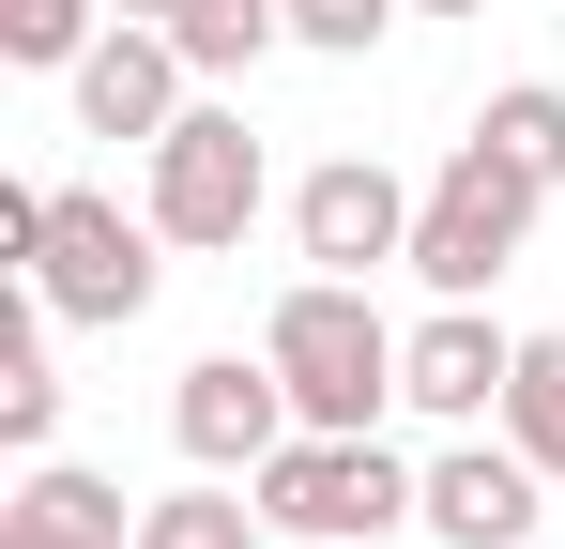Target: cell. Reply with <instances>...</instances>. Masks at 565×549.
I'll return each instance as SVG.
<instances>
[{
  "label": "cell",
  "instance_id": "14",
  "mask_svg": "<svg viewBox=\"0 0 565 549\" xmlns=\"http://www.w3.org/2000/svg\"><path fill=\"white\" fill-rule=\"evenodd\" d=\"M473 138H504V153H520V169L565 198V77H504L489 107H473Z\"/></svg>",
  "mask_w": 565,
  "mask_h": 549
},
{
  "label": "cell",
  "instance_id": "8",
  "mask_svg": "<svg viewBox=\"0 0 565 549\" xmlns=\"http://www.w3.org/2000/svg\"><path fill=\"white\" fill-rule=\"evenodd\" d=\"M413 535H444V549H535L551 535V473L504 443V428H459V443L428 458V519Z\"/></svg>",
  "mask_w": 565,
  "mask_h": 549
},
{
  "label": "cell",
  "instance_id": "10",
  "mask_svg": "<svg viewBox=\"0 0 565 549\" xmlns=\"http://www.w3.org/2000/svg\"><path fill=\"white\" fill-rule=\"evenodd\" d=\"M62 92H77V138H138V153H153V138L199 107V62L153 31V15H107V31H93V62H77Z\"/></svg>",
  "mask_w": 565,
  "mask_h": 549
},
{
  "label": "cell",
  "instance_id": "5",
  "mask_svg": "<svg viewBox=\"0 0 565 549\" xmlns=\"http://www.w3.org/2000/svg\"><path fill=\"white\" fill-rule=\"evenodd\" d=\"M260 198H276V169H260V138H245V107H230V92H199L184 122L138 153V214H153L184 260H230V245L260 229Z\"/></svg>",
  "mask_w": 565,
  "mask_h": 549
},
{
  "label": "cell",
  "instance_id": "18",
  "mask_svg": "<svg viewBox=\"0 0 565 549\" xmlns=\"http://www.w3.org/2000/svg\"><path fill=\"white\" fill-rule=\"evenodd\" d=\"M107 15H153V31H169V15H184V0H107Z\"/></svg>",
  "mask_w": 565,
  "mask_h": 549
},
{
  "label": "cell",
  "instance_id": "19",
  "mask_svg": "<svg viewBox=\"0 0 565 549\" xmlns=\"http://www.w3.org/2000/svg\"><path fill=\"white\" fill-rule=\"evenodd\" d=\"M413 15H489V0H413Z\"/></svg>",
  "mask_w": 565,
  "mask_h": 549
},
{
  "label": "cell",
  "instance_id": "17",
  "mask_svg": "<svg viewBox=\"0 0 565 549\" xmlns=\"http://www.w3.org/2000/svg\"><path fill=\"white\" fill-rule=\"evenodd\" d=\"M397 15H413V0H290V46H321V62H367Z\"/></svg>",
  "mask_w": 565,
  "mask_h": 549
},
{
  "label": "cell",
  "instance_id": "12",
  "mask_svg": "<svg viewBox=\"0 0 565 549\" xmlns=\"http://www.w3.org/2000/svg\"><path fill=\"white\" fill-rule=\"evenodd\" d=\"M169 46L199 62V92H230V77H260V62L290 46V0H184Z\"/></svg>",
  "mask_w": 565,
  "mask_h": 549
},
{
  "label": "cell",
  "instance_id": "7",
  "mask_svg": "<svg viewBox=\"0 0 565 549\" xmlns=\"http://www.w3.org/2000/svg\"><path fill=\"white\" fill-rule=\"evenodd\" d=\"M290 428H306V412H290L276 352H199L184 381H169V443H184V473H260Z\"/></svg>",
  "mask_w": 565,
  "mask_h": 549
},
{
  "label": "cell",
  "instance_id": "16",
  "mask_svg": "<svg viewBox=\"0 0 565 549\" xmlns=\"http://www.w3.org/2000/svg\"><path fill=\"white\" fill-rule=\"evenodd\" d=\"M107 31V0H0V62H31V77H77Z\"/></svg>",
  "mask_w": 565,
  "mask_h": 549
},
{
  "label": "cell",
  "instance_id": "4",
  "mask_svg": "<svg viewBox=\"0 0 565 549\" xmlns=\"http://www.w3.org/2000/svg\"><path fill=\"white\" fill-rule=\"evenodd\" d=\"M535 214H551V183L520 169L504 138H459L428 198H413V274H428V305H489V274L535 245Z\"/></svg>",
  "mask_w": 565,
  "mask_h": 549
},
{
  "label": "cell",
  "instance_id": "9",
  "mask_svg": "<svg viewBox=\"0 0 565 549\" xmlns=\"http://www.w3.org/2000/svg\"><path fill=\"white\" fill-rule=\"evenodd\" d=\"M504 381H520V336L489 305H428L397 336V412H428V428H504Z\"/></svg>",
  "mask_w": 565,
  "mask_h": 549
},
{
  "label": "cell",
  "instance_id": "3",
  "mask_svg": "<svg viewBox=\"0 0 565 549\" xmlns=\"http://www.w3.org/2000/svg\"><path fill=\"white\" fill-rule=\"evenodd\" d=\"M169 260H184V245H169L153 214H122L107 183H46V214H31V290H46V321H77V336L153 321Z\"/></svg>",
  "mask_w": 565,
  "mask_h": 549
},
{
  "label": "cell",
  "instance_id": "15",
  "mask_svg": "<svg viewBox=\"0 0 565 549\" xmlns=\"http://www.w3.org/2000/svg\"><path fill=\"white\" fill-rule=\"evenodd\" d=\"M504 443L565 488V336H520V381H504Z\"/></svg>",
  "mask_w": 565,
  "mask_h": 549
},
{
  "label": "cell",
  "instance_id": "6",
  "mask_svg": "<svg viewBox=\"0 0 565 549\" xmlns=\"http://www.w3.org/2000/svg\"><path fill=\"white\" fill-rule=\"evenodd\" d=\"M413 198H428V183H397L382 153H321V169L290 183V245H306V274H382V260H413Z\"/></svg>",
  "mask_w": 565,
  "mask_h": 549
},
{
  "label": "cell",
  "instance_id": "2",
  "mask_svg": "<svg viewBox=\"0 0 565 549\" xmlns=\"http://www.w3.org/2000/svg\"><path fill=\"white\" fill-rule=\"evenodd\" d=\"M245 488H260V519L306 535V549H382L397 519H428V458H397L382 428H290Z\"/></svg>",
  "mask_w": 565,
  "mask_h": 549
},
{
  "label": "cell",
  "instance_id": "1",
  "mask_svg": "<svg viewBox=\"0 0 565 549\" xmlns=\"http://www.w3.org/2000/svg\"><path fill=\"white\" fill-rule=\"evenodd\" d=\"M397 336L413 321H382V274H290L276 321H260V352H276L306 428H382L397 412Z\"/></svg>",
  "mask_w": 565,
  "mask_h": 549
},
{
  "label": "cell",
  "instance_id": "11",
  "mask_svg": "<svg viewBox=\"0 0 565 549\" xmlns=\"http://www.w3.org/2000/svg\"><path fill=\"white\" fill-rule=\"evenodd\" d=\"M0 549H138V519H122V488H107V473L31 458V473H15V504H0Z\"/></svg>",
  "mask_w": 565,
  "mask_h": 549
},
{
  "label": "cell",
  "instance_id": "13",
  "mask_svg": "<svg viewBox=\"0 0 565 549\" xmlns=\"http://www.w3.org/2000/svg\"><path fill=\"white\" fill-rule=\"evenodd\" d=\"M0 443L15 458H46L62 443V366H46V290L15 305V336H0Z\"/></svg>",
  "mask_w": 565,
  "mask_h": 549
}]
</instances>
